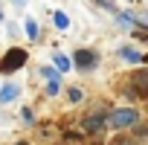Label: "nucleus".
I'll return each instance as SVG.
<instances>
[{
    "mask_svg": "<svg viewBox=\"0 0 148 145\" xmlns=\"http://www.w3.org/2000/svg\"><path fill=\"white\" fill-rule=\"evenodd\" d=\"M136 122H139V113H136L134 107H119V110L110 113V125L119 128V131H122V128H131V125H136Z\"/></svg>",
    "mask_w": 148,
    "mask_h": 145,
    "instance_id": "1",
    "label": "nucleus"
},
{
    "mask_svg": "<svg viewBox=\"0 0 148 145\" xmlns=\"http://www.w3.org/2000/svg\"><path fill=\"white\" fill-rule=\"evenodd\" d=\"M23 64H26V49L12 47V49L3 55V61H0V70H3V72H12V70H21Z\"/></svg>",
    "mask_w": 148,
    "mask_h": 145,
    "instance_id": "2",
    "label": "nucleus"
},
{
    "mask_svg": "<svg viewBox=\"0 0 148 145\" xmlns=\"http://www.w3.org/2000/svg\"><path fill=\"white\" fill-rule=\"evenodd\" d=\"M73 64H76L79 70H84V72H90V70L99 64V55H96L93 49H76V55H73Z\"/></svg>",
    "mask_w": 148,
    "mask_h": 145,
    "instance_id": "3",
    "label": "nucleus"
},
{
    "mask_svg": "<svg viewBox=\"0 0 148 145\" xmlns=\"http://www.w3.org/2000/svg\"><path fill=\"white\" fill-rule=\"evenodd\" d=\"M82 128H84V133H99V131L105 128V113H102V110L90 113V116L84 119V125H82Z\"/></svg>",
    "mask_w": 148,
    "mask_h": 145,
    "instance_id": "4",
    "label": "nucleus"
},
{
    "mask_svg": "<svg viewBox=\"0 0 148 145\" xmlns=\"http://www.w3.org/2000/svg\"><path fill=\"white\" fill-rule=\"evenodd\" d=\"M131 84L136 87V96H148V72H145V67H139L131 76Z\"/></svg>",
    "mask_w": 148,
    "mask_h": 145,
    "instance_id": "5",
    "label": "nucleus"
},
{
    "mask_svg": "<svg viewBox=\"0 0 148 145\" xmlns=\"http://www.w3.org/2000/svg\"><path fill=\"white\" fill-rule=\"evenodd\" d=\"M119 58H125V61H131V64H145V55H142L136 47H122V49H119Z\"/></svg>",
    "mask_w": 148,
    "mask_h": 145,
    "instance_id": "6",
    "label": "nucleus"
},
{
    "mask_svg": "<svg viewBox=\"0 0 148 145\" xmlns=\"http://www.w3.org/2000/svg\"><path fill=\"white\" fill-rule=\"evenodd\" d=\"M18 96H21V87H18V84H12V81H9V84H3V87H0V102H3V105H9V102H15Z\"/></svg>",
    "mask_w": 148,
    "mask_h": 145,
    "instance_id": "7",
    "label": "nucleus"
},
{
    "mask_svg": "<svg viewBox=\"0 0 148 145\" xmlns=\"http://www.w3.org/2000/svg\"><path fill=\"white\" fill-rule=\"evenodd\" d=\"M116 21H119V26H139V29H145V21L142 18H136V15H131V12H119L116 15Z\"/></svg>",
    "mask_w": 148,
    "mask_h": 145,
    "instance_id": "8",
    "label": "nucleus"
},
{
    "mask_svg": "<svg viewBox=\"0 0 148 145\" xmlns=\"http://www.w3.org/2000/svg\"><path fill=\"white\" fill-rule=\"evenodd\" d=\"M58 93H61V72L47 81V96H58Z\"/></svg>",
    "mask_w": 148,
    "mask_h": 145,
    "instance_id": "9",
    "label": "nucleus"
},
{
    "mask_svg": "<svg viewBox=\"0 0 148 145\" xmlns=\"http://www.w3.org/2000/svg\"><path fill=\"white\" fill-rule=\"evenodd\" d=\"M52 23H55L58 29H67V26H70V18H67V15L58 9V12H52Z\"/></svg>",
    "mask_w": 148,
    "mask_h": 145,
    "instance_id": "10",
    "label": "nucleus"
},
{
    "mask_svg": "<svg viewBox=\"0 0 148 145\" xmlns=\"http://www.w3.org/2000/svg\"><path fill=\"white\" fill-rule=\"evenodd\" d=\"M23 29H26L29 41H35V38H38V23H35V18H26V21H23Z\"/></svg>",
    "mask_w": 148,
    "mask_h": 145,
    "instance_id": "11",
    "label": "nucleus"
},
{
    "mask_svg": "<svg viewBox=\"0 0 148 145\" xmlns=\"http://www.w3.org/2000/svg\"><path fill=\"white\" fill-rule=\"evenodd\" d=\"M70 67H73V61H70L67 55H61V52H58V55H55V70H58V72H67Z\"/></svg>",
    "mask_w": 148,
    "mask_h": 145,
    "instance_id": "12",
    "label": "nucleus"
},
{
    "mask_svg": "<svg viewBox=\"0 0 148 145\" xmlns=\"http://www.w3.org/2000/svg\"><path fill=\"white\" fill-rule=\"evenodd\" d=\"M67 96H70V102H82V99H84V93H82L79 87H70V93H67Z\"/></svg>",
    "mask_w": 148,
    "mask_h": 145,
    "instance_id": "13",
    "label": "nucleus"
},
{
    "mask_svg": "<svg viewBox=\"0 0 148 145\" xmlns=\"http://www.w3.org/2000/svg\"><path fill=\"white\" fill-rule=\"evenodd\" d=\"M96 3H99L102 9H108V12H116V3H113V0H96Z\"/></svg>",
    "mask_w": 148,
    "mask_h": 145,
    "instance_id": "14",
    "label": "nucleus"
},
{
    "mask_svg": "<svg viewBox=\"0 0 148 145\" xmlns=\"http://www.w3.org/2000/svg\"><path fill=\"white\" fill-rule=\"evenodd\" d=\"M21 116H23V122H35V113H32V107H23V110H21Z\"/></svg>",
    "mask_w": 148,
    "mask_h": 145,
    "instance_id": "15",
    "label": "nucleus"
},
{
    "mask_svg": "<svg viewBox=\"0 0 148 145\" xmlns=\"http://www.w3.org/2000/svg\"><path fill=\"white\" fill-rule=\"evenodd\" d=\"M41 76H44V79H52V76H58V70H52V67H44V70H41Z\"/></svg>",
    "mask_w": 148,
    "mask_h": 145,
    "instance_id": "16",
    "label": "nucleus"
},
{
    "mask_svg": "<svg viewBox=\"0 0 148 145\" xmlns=\"http://www.w3.org/2000/svg\"><path fill=\"white\" fill-rule=\"evenodd\" d=\"M12 3H18V6H23V3H26V0H12Z\"/></svg>",
    "mask_w": 148,
    "mask_h": 145,
    "instance_id": "17",
    "label": "nucleus"
},
{
    "mask_svg": "<svg viewBox=\"0 0 148 145\" xmlns=\"http://www.w3.org/2000/svg\"><path fill=\"white\" fill-rule=\"evenodd\" d=\"M15 145H29V142H15Z\"/></svg>",
    "mask_w": 148,
    "mask_h": 145,
    "instance_id": "18",
    "label": "nucleus"
},
{
    "mask_svg": "<svg viewBox=\"0 0 148 145\" xmlns=\"http://www.w3.org/2000/svg\"><path fill=\"white\" fill-rule=\"evenodd\" d=\"M0 21H3V12H0Z\"/></svg>",
    "mask_w": 148,
    "mask_h": 145,
    "instance_id": "19",
    "label": "nucleus"
}]
</instances>
